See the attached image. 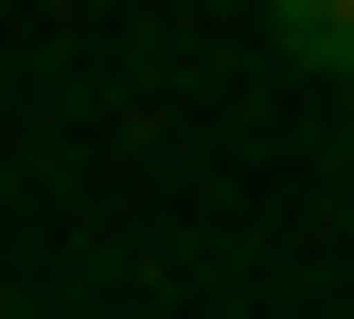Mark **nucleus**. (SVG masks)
I'll return each instance as SVG.
<instances>
[{"label": "nucleus", "mask_w": 354, "mask_h": 319, "mask_svg": "<svg viewBox=\"0 0 354 319\" xmlns=\"http://www.w3.org/2000/svg\"><path fill=\"white\" fill-rule=\"evenodd\" d=\"M266 36H283V71H354V0H266Z\"/></svg>", "instance_id": "f257e3e1"}]
</instances>
